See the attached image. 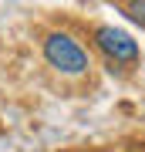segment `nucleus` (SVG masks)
Instances as JSON below:
<instances>
[{"instance_id": "1", "label": "nucleus", "mask_w": 145, "mask_h": 152, "mask_svg": "<svg viewBox=\"0 0 145 152\" xmlns=\"http://www.w3.org/2000/svg\"><path fill=\"white\" fill-rule=\"evenodd\" d=\"M44 61L64 78H81L88 75L91 61H88V51L71 37L68 31H51L44 34Z\"/></svg>"}, {"instance_id": "2", "label": "nucleus", "mask_w": 145, "mask_h": 152, "mask_svg": "<svg viewBox=\"0 0 145 152\" xmlns=\"http://www.w3.org/2000/svg\"><path fill=\"white\" fill-rule=\"evenodd\" d=\"M95 48L101 51L108 61H115V64H132V61H138V44L132 41V34H125L118 27H95Z\"/></svg>"}, {"instance_id": "3", "label": "nucleus", "mask_w": 145, "mask_h": 152, "mask_svg": "<svg viewBox=\"0 0 145 152\" xmlns=\"http://www.w3.org/2000/svg\"><path fill=\"white\" fill-rule=\"evenodd\" d=\"M122 10L128 14L135 24H142V27H145V0H132V4H122Z\"/></svg>"}]
</instances>
